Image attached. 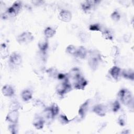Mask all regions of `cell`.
<instances>
[{"instance_id": "obj_1", "label": "cell", "mask_w": 134, "mask_h": 134, "mask_svg": "<svg viewBox=\"0 0 134 134\" xmlns=\"http://www.w3.org/2000/svg\"><path fill=\"white\" fill-rule=\"evenodd\" d=\"M89 58L88 63L91 69L95 71L99 64L100 61V55L96 50H91L89 52Z\"/></svg>"}, {"instance_id": "obj_2", "label": "cell", "mask_w": 134, "mask_h": 134, "mask_svg": "<svg viewBox=\"0 0 134 134\" xmlns=\"http://www.w3.org/2000/svg\"><path fill=\"white\" fill-rule=\"evenodd\" d=\"M118 96L120 100L124 105L128 106L133 103L132 94L130 91L126 88L120 90L118 93Z\"/></svg>"}, {"instance_id": "obj_3", "label": "cell", "mask_w": 134, "mask_h": 134, "mask_svg": "<svg viewBox=\"0 0 134 134\" xmlns=\"http://www.w3.org/2000/svg\"><path fill=\"white\" fill-rule=\"evenodd\" d=\"M21 8V3L19 1H16L9 7L4 14V18L14 17L17 15Z\"/></svg>"}, {"instance_id": "obj_4", "label": "cell", "mask_w": 134, "mask_h": 134, "mask_svg": "<svg viewBox=\"0 0 134 134\" xmlns=\"http://www.w3.org/2000/svg\"><path fill=\"white\" fill-rule=\"evenodd\" d=\"M71 89V85L68 77L61 83L58 84L56 87V91L60 95H63Z\"/></svg>"}, {"instance_id": "obj_5", "label": "cell", "mask_w": 134, "mask_h": 134, "mask_svg": "<svg viewBox=\"0 0 134 134\" xmlns=\"http://www.w3.org/2000/svg\"><path fill=\"white\" fill-rule=\"evenodd\" d=\"M34 39L32 34L29 31H24L17 37V41L21 44H27L31 42Z\"/></svg>"}, {"instance_id": "obj_6", "label": "cell", "mask_w": 134, "mask_h": 134, "mask_svg": "<svg viewBox=\"0 0 134 134\" xmlns=\"http://www.w3.org/2000/svg\"><path fill=\"white\" fill-rule=\"evenodd\" d=\"M19 112L18 109H12L7 114L6 117V120L11 124H17Z\"/></svg>"}, {"instance_id": "obj_7", "label": "cell", "mask_w": 134, "mask_h": 134, "mask_svg": "<svg viewBox=\"0 0 134 134\" xmlns=\"http://www.w3.org/2000/svg\"><path fill=\"white\" fill-rule=\"evenodd\" d=\"M9 61L12 65L18 66L20 65L22 62V57L19 53L14 52L10 54Z\"/></svg>"}, {"instance_id": "obj_8", "label": "cell", "mask_w": 134, "mask_h": 134, "mask_svg": "<svg viewBox=\"0 0 134 134\" xmlns=\"http://www.w3.org/2000/svg\"><path fill=\"white\" fill-rule=\"evenodd\" d=\"M107 108L106 106L102 104L96 105L93 108V111L99 116L103 117L106 114Z\"/></svg>"}, {"instance_id": "obj_9", "label": "cell", "mask_w": 134, "mask_h": 134, "mask_svg": "<svg viewBox=\"0 0 134 134\" xmlns=\"http://www.w3.org/2000/svg\"><path fill=\"white\" fill-rule=\"evenodd\" d=\"M72 13L67 9H62L59 14V19L64 22L70 21L72 19Z\"/></svg>"}, {"instance_id": "obj_10", "label": "cell", "mask_w": 134, "mask_h": 134, "mask_svg": "<svg viewBox=\"0 0 134 134\" xmlns=\"http://www.w3.org/2000/svg\"><path fill=\"white\" fill-rule=\"evenodd\" d=\"M87 83V81L81 76L74 82V87L77 90H84Z\"/></svg>"}, {"instance_id": "obj_11", "label": "cell", "mask_w": 134, "mask_h": 134, "mask_svg": "<svg viewBox=\"0 0 134 134\" xmlns=\"http://www.w3.org/2000/svg\"><path fill=\"white\" fill-rule=\"evenodd\" d=\"M44 119L43 117L39 115H36L33 119L32 124L37 129H41L43 128L44 124Z\"/></svg>"}, {"instance_id": "obj_12", "label": "cell", "mask_w": 134, "mask_h": 134, "mask_svg": "<svg viewBox=\"0 0 134 134\" xmlns=\"http://www.w3.org/2000/svg\"><path fill=\"white\" fill-rule=\"evenodd\" d=\"M121 73V69L118 66H113L109 70V74L112 77L113 79L117 81Z\"/></svg>"}, {"instance_id": "obj_13", "label": "cell", "mask_w": 134, "mask_h": 134, "mask_svg": "<svg viewBox=\"0 0 134 134\" xmlns=\"http://www.w3.org/2000/svg\"><path fill=\"white\" fill-rule=\"evenodd\" d=\"M98 2H99L97 1H85L81 4V8L84 12H86L91 10L93 7Z\"/></svg>"}, {"instance_id": "obj_14", "label": "cell", "mask_w": 134, "mask_h": 134, "mask_svg": "<svg viewBox=\"0 0 134 134\" xmlns=\"http://www.w3.org/2000/svg\"><path fill=\"white\" fill-rule=\"evenodd\" d=\"M81 76L80 70L77 68H72L67 74L68 79H71L74 82Z\"/></svg>"}, {"instance_id": "obj_15", "label": "cell", "mask_w": 134, "mask_h": 134, "mask_svg": "<svg viewBox=\"0 0 134 134\" xmlns=\"http://www.w3.org/2000/svg\"><path fill=\"white\" fill-rule=\"evenodd\" d=\"M89 104H90V100L88 99V100H86L80 106L78 111V113L81 118H83L85 116L88 109Z\"/></svg>"}, {"instance_id": "obj_16", "label": "cell", "mask_w": 134, "mask_h": 134, "mask_svg": "<svg viewBox=\"0 0 134 134\" xmlns=\"http://www.w3.org/2000/svg\"><path fill=\"white\" fill-rule=\"evenodd\" d=\"M2 92L4 96L6 97H12L14 95L15 90L14 88L9 84H6L2 87Z\"/></svg>"}, {"instance_id": "obj_17", "label": "cell", "mask_w": 134, "mask_h": 134, "mask_svg": "<svg viewBox=\"0 0 134 134\" xmlns=\"http://www.w3.org/2000/svg\"><path fill=\"white\" fill-rule=\"evenodd\" d=\"M87 53L88 51L83 46H80L77 48V50L75 55L81 59H84L87 56Z\"/></svg>"}, {"instance_id": "obj_18", "label": "cell", "mask_w": 134, "mask_h": 134, "mask_svg": "<svg viewBox=\"0 0 134 134\" xmlns=\"http://www.w3.org/2000/svg\"><path fill=\"white\" fill-rule=\"evenodd\" d=\"M38 48L39 50L43 53H45L47 50L49 46L48 38H46L44 39H41L39 41L38 44Z\"/></svg>"}, {"instance_id": "obj_19", "label": "cell", "mask_w": 134, "mask_h": 134, "mask_svg": "<svg viewBox=\"0 0 134 134\" xmlns=\"http://www.w3.org/2000/svg\"><path fill=\"white\" fill-rule=\"evenodd\" d=\"M0 54L1 57L4 59L8 57L9 55V51L7 46L5 43H3L1 44L0 48Z\"/></svg>"}, {"instance_id": "obj_20", "label": "cell", "mask_w": 134, "mask_h": 134, "mask_svg": "<svg viewBox=\"0 0 134 134\" xmlns=\"http://www.w3.org/2000/svg\"><path fill=\"white\" fill-rule=\"evenodd\" d=\"M21 97L24 102H28L32 97V92L29 90H25L21 93Z\"/></svg>"}, {"instance_id": "obj_21", "label": "cell", "mask_w": 134, "mask_h": 134, "mask_svg": "<svg viewBox=\"0 0 134 134\" xmlns=\"http://www.w3.org/2000/svg\"><path fill=\"white\" fill-rule=\"evenodd\" d=\"M121 75L125 77V79L133 80L134 79V73L133 71L131 69H125L122 71H121Z\"/></svg>"}, {"instance_id": "obj_22", "label": "cell", "mask_w": 134, "mask_h": 134, "mask_svg": "<svg viewBox=\"0 0 134 134\" xmlns=\"http://www.w3.org/2000/svg\"><path fill=\"white\" fill-rule=\"evenodd\" d=\"M56 34V30L51 27H47L44 30V35L47 38H50L53 37L55 34Z\"/></svg>"}, {"instance_id": "obj_23", "label": "cell", "mask_w": 134, "mask_h": 134, "mask_svg": "<svg viewBox=\"0 0 134 134\" xmlns=\"http://www.w3.org/2000/svg\"><path fill=\"white\" fill-rule=\"evenodd\" d=\"M103 37L106 40H111L113 39V34L110 32V30L108 29H105L102 31Z\"/></svg>"}, {"instance_id": "obj_24", "label": "cell", "mask_w": 134, "mask_h": 134, "mask_svg": "<svg viewBox=\"0 0 134 134\" xmlns=\"http://www.w3.org/2000/svg\"><path fill=\"white\" fill-rule=\"evenodd\" d=\"M43 115L44 117L43 118H46V119H51L54 117L50 107L47 108L44 110L43 112Z\"/></svg>"}, {"instance_id": "obj_25", "label": "cell", "mask_w": 134, "mask_h": 134, "mask_svg": "<svg viewBox=\"0 0 134 134\" xmlns=\"http://www.w3.org/2000/svg\"><path fill=\"white\" fill-rule=\"evenodd\" d=\"M76 50H77V48L73 44L69 45L68 46H67L66 48V52L72 55H75Z\"/></svg>"}, {"instance_id": "obj_26", "label": "cell", "mask_w": 134, "mask_h": 134, "mask_svg": "<svg viewBox=\"0 0 134 134\" xmlns=\"http://www.w3.org/2000/svg\"><path fill=\"white\" fill-rule=\"evenodd\" d=\"M120 108V104L119 101L116 100L111 104V109L113 112L114 113L117 112Z\"/></svg>"}, {"instance_id": "obj_27", "label": "cell", "mask_w": 134, "mask_h": 134, "mask_svg": "<svg viewBox=\"0 0 134 134\" xmlns=\"http://www.w3.org/2000/svg\"><path fill=\"white\" fill-rule=\"evenodd\" d=\"M127 118L126 116L124 114L120 115L118 118V122L120 126H124L126 124Z\"/></svg>"}, {"instance_id": "obj_28", "label": "cell", "mask_w": 134, "mask_h": 134, "mask_svg": "<svg viewBox=\"0 0 134 134\" xmlns=\"http://www.w3.org/2000/svg\"><path fill=\"white\" fill-rule=\"evenodd\" d=\"M110 17L114 21H118L120 19V14L117 10L114 11L110 15Z\"/></svg>"}, {"instance_id": "obj_29", "label": "cell", "mask_w": 134, "mask_h": 134, "mask_svg": "<svg viewBox=\"0 0 134 134\" xmlns=\"http://www.w3.org/2000/svg\"><path fill=\"white\" fill-rule=\"evenodd\" d=\"M51 109V110L52 111V113L53 114V116H54V117L55 116H56L59 113V107L58 106V105L55 104L54 103L52 105V106L50 107Z\"/></svg>"}, {"instance_id": "obj_30", "label": "cell", "mask_w": 134, "mask_h": 134, "mask_svg": "<svg viewBox=\"0 0 134 134\" xmlns=\"http://www.w3.org/2000/svg\"><path fill=\"white\" fill-rule=\"evenodd\" d=\"M59 120L60 123L62 125H66L68 124L70 120L68 119L67 117L64 115H60L59 117Z\"/></svg>"}, {"instance_id": "obj_31", "label": "cell", "mask_w": 134, "mask_h": 134, "mask_svg": "<svg viewBox=\"0 0 134 134\" xmlns=\"http://www.w3.org/2000/svg\"><path fill=\"white\" fill-rule=\"evenodd\" d=\"M8 130L10 133L13 134H16L17 133V124H12L8 127Z\"/></svg>"}, {"instance_id": "obj_32", "label": "cell", "mask_w": 134, "mask_h": 134, "mask_svg": "<svg viewBox=\"0 0 134 134\" xmlns=\"http://www.w3.org/2000/svg\"><path fill=\"white\" fill-rule=\"evenodd\" d=\"M89 29L91 31H102V28L98 24H92L89 27Z\"/></svg>"}, {"instance_id": "obj_33", "label": "cell", "mask_w": 134, "mask_h": 134, "mask_svg": "<svg viewBox=\"0 0 134 134\" xmlns=\"http://www.w3.org/2000/svg\"><path fill=\"white\" fill-rule=\"evenodd\" d=\"M119 53V51L118 49V48L116 46H113L112 47L111 50V55L113 57H117Z\"/></svg>"}, {"instance_id": "obj_34", "label": "cell", "mask_w": 134, "mask_h": 134, "mask_svg": "<svg viewBox=\"0 0 134 134\" xmlns=\"http://www.w3.org/2000/svg\"><path fill=\"white\" fill-rule=\"evenodd\" d=\"M48 72L49 74V75L52 77H57V75L58 74V73L57 72V71L54 68H51L49 69L48 70Z\"/></svg>"}, {"instance_id": "obj_35", "label": "cell", "mask_w": 134, "mask_h": 134, "mask_svg": "<svg viewBox=\"0 0 134 134\" xmlns=\"http://www.w3.org/2000/svg\"><path fill=\"white\" fill-rule=\"evenodd\" d=\"M79 38L81 41H82L83 42H85L87 40V34L84 32H80L79 34Z\"/></svg>"}, {"instance_id": "obj_36", "label": "cell", "mask_w": 134, "mask_h": 134, "mask_svg": "<svg viewBox=\"0 0 134 134\" xmlns=\"http://www.w3.org/2000/svg\"><path fill=\"white\" fill-rule=\"evenodd\" d=\"M67 75H66L64 74L63 73H58V75H57V78L60 80H64L67 78Z\"/></svg>"}]
</instances>
